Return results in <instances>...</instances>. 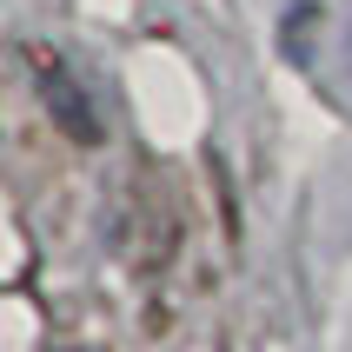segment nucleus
I'll return each instance as SVG.
<instances>
[{
    "label": "nucleus",
    "mask_w": 352,
    "mask_h": 352,
    "mask_svg": "<svg viewBox=\"0 0 352 352\" xmlns=\"http://www.w3.org/2000/svg\"><path fill=\"white\" fill-rule=\"evenodd\" d=\"M120 239H126V259H133L140 279H153V273L173 266V253H179V193H173V179H166L160 160H133Z\"/></svg>",
    "instance_id": "1"
},
{
    "label": "nucleus",
    "mask_w": 352,
    "mask_h": 352,
    "mask_svg": "<svg viewBox=\"0 0 352 352\" xmlns=\"http://www.w3.org/2000/svg\"><path fill=\"white\" fill-rule=\"evenodd\" d=\"M27 74L40 80V94H47V113H54V126L67 140H80V146H100V113L94 100H87V87H80L67 67H60L47 47H27Z\"/></svg>",
    "instance_id": "2"
}]
</instances>
